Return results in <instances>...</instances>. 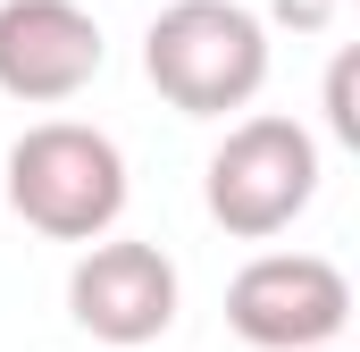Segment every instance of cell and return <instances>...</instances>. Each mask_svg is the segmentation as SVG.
<instances>
[{"instance_id":"obj_1","label":"cell","mask_w":360,"mask_h":352,"mask_svg":"<svg viewBox=\"0 0 360 352\" xmlns=\"http://www.w3.org/2000/svg\"><path fill=\"white\" fill-rule=\"evenodd\" d=\"M143 76L184 118L252 109L269 84V25L243 0H168L143 34Z\"/></svg>"},{"instance_id":"obj_2","label":"cell","mask_w":360,"mask_h":352,"mask_svg":"<svg viewBox=\"0 0 360 352\" xmlns=\"http://www.w3.org/2000/svg\"><path fill=\"white\" fill-rule=\"evenodd\" d=\"M8 210L51 244H92L126 218V151L101 126L42 118L8 143Z\"/></svg>"},{"instance_id":"obj_3","label":"cell","mask_w":360,"mask_h":352,"mask_svg":"<svg viewBox=\"0 0 360 352\" xmlns=\"http://www.w3.org/2000/svg\"><path fill=\"white\" fill-rule=\"evenodd\" d=\"M201 201L243 244L285 235L319 201V143H310V126L302 118H243V126H226V143L201 168Z\"/></svg>"},{"instance_id":"obj_4","label":"cell","mask_w":360,"mask_h":352,"mask_svg":"<svg viewBox=\"0 0 360 352\" xmlns=\"http://www.w3.org/2000/svg\"><path fill=\"white\" fill-rule=\"evenodd\" d=\"M226 327L252 352H310L352 327V277L327 252H260L226 285Z\"/></svg>"},{"instance_id":"obj_5","label":"cell","mask_w":360,"mask_h":352,"mask_svg":"<svg viewBox=\"0 0 360 352\" xmlns=\"http://www.w3.org/2000/svg\"><path fill=\"white\" fill-rule=\"evenodd\" d=\"M176 260L134 235H92L84 260L68 268V319L92 344H160L176 327Z\"/></svg>"},{"instance_id":"obj_6","label":"cell","mask_w":360,"mask_h":352,"mask_svg":"<svg viewBox=\"0 0 360 352\" xmlns=\"http://www.w3.org/2000/svg\"><path fill=\"white\" fill-rule=\"evenodd\" d=\"M109 42L84 0H0V92L8 101H76L101 76Z\"/></svg>"},{"instance_id":"obj_7","label":"cell","mask_w":360,"mask_h":352,"mask_svg":"<svg viewBox=\"0 0 360 352\" xmlns=\"http://www.w3.org/2000/svg\"><path fill=\"white\" fill-rule=\"evenodd\" d=\"M352 76H360V59L344 51L335 68H327V126H335V143H360V109H352Z\"/></svg>"},{"instance_id":"obj_8","label":"cell","mask_w":360,"mask_h":352,"mask_svg":"<svg viewBox=\"0 0 360 352\" xmlns=\"http://www.w3.org/2000/svg\"><path fill=\"white\" fill-rule=\"evenodd\" d=\"M269 8L285 17V25H293V34H319V25L335 17V0H269Z\"/></svg>"},{"instance_id":"obj_9","label":"cell","mask_w":360,"mask_h":352,"mask_svg":"<svg viewBox=\"0 0 360 352\" xmlns=\"http://www.w3.org/2000/svg\"><path fill=\"white\" fill-rule=\"evenodd\" d=\"M310 352H335V344H310Z\"/></svg>"}]
</instances>
